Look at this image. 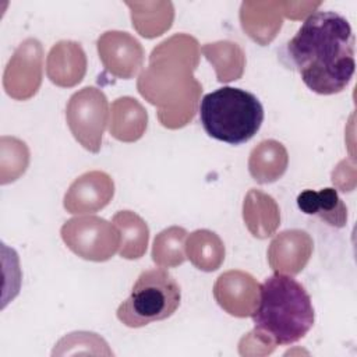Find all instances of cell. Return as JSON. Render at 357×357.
<instances>
[{"label":"cell","instance_id":"obj_1","mask_svg":"<svg viewBox=\"0 0 357 357\" xmlns=\"http://www.w3.org/2000/svg\"><path fill=\"white\" fill-rule=\"evenodd\" d=\"M354 35L349 21L335 11L310 14L286 43L289 66L315 93H339L354 70Z\"/></svg>","mask_w":357,"mask_h":357},{"label":"cell","instance_id":"obj_2","mask_svg":"<svg viewBox=\"0 0 357 357\" xmlns=\"http://www.w3.org/2000/svg\"><path fill=\"white\" fill-rule=\"evenodd\" d=\"M259 300L251 317L257 339L272 346L301 340L314 325L311 297L301 283L280 272L268 276L258 289Z\"/></svg>","mask_w":357,"mask_h":357},{"label":"cell","instance_id":"obj_3","mask_svg":"<svg viewBox=\"0 0 357 357\" xmlns=\"http://www.w3.org/2000/svg\"><path fill=\"white\" fill-rule=\"evenodd\" d=\"M199 121L211 138L241 145L261 128L264 107L254 93L241 88L222 86L201 99Z\"/></svg>","mask_w":357,"mask_h":357},{"label":"cell","instance_id":"obj_4","mask_svg":"<svg viewBox=\"0 0 357 357\" xmlns=\"http://www.w3.org/2000/svg\"><path fill=\"white\" fill-rule=\"evenodd\" d=\"M181 290L166 269L141 272L130 296L119 305L117 318L128 328H141L172 317L180 305Z\"/></svg>","mask_w":357,"mask_h":357},{"label":"cell","instance_id":"obj_5","mask_svg":"<svg viewBox=\"0 0 357 357\" xmlns=\"http://www.w3.org/2000/svg\"><path fill=\"white\" fill-rule=\"evenodd\" d=\"M107 116L106 96L96 88H84L71 96L67 119L74 137L89 151L98 152Z\"/></svg>","mask_w":357,"mask_h":357},{"label":"cell","instance_id":"obj_6","mask_svg":"<svg viewBox=\"0 0 357 357\" xmlns=\"http://www.w3.org/2000/svg\"><path fill=\"white\" fill-rule=\"evenodd\" d=\"M297 205L304 213L318 215L335 227H343L347 219L346 206L333 188H322L319 191L305 190L298 194Z\"/></svg>","mask_w":357,"mask_h":357}]
</instances>
